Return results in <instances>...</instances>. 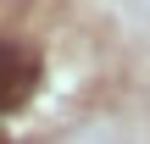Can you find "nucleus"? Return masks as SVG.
Here are the masks:
<instances>
[{
    "label": "nucleus",
    "mask_w": 150,
    "mask_h": 144,
    "mask_svg": "<svg viewBox=\"0 0 150 144\" xmlns=\"http://www.w3.org/2000/svg\"><path fill=\"white\" fill-rule=\"evenodd\" d=\"M33 83H39V67H33V55H28L22 44L0 39V111L22 105V94H28Z\"/></svg>",
    "instance_id": "f257e3e1"
}]
</instances>
